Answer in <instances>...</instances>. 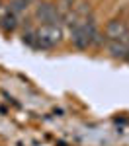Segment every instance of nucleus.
Returning a JSON list of instances; mask_svg holds the SVG:
<instances>
[{"mask_svg": "<svg viewBox=\"0 0 129 146\" xmlns=\"http://www.w3.org/2000/svg\"><path fill=\"white\" fill-rule=\"evenodd\" d=\"M63 41V29L59 25L43 23L35 29V49H53Z\"/></svg>", "mask_w": 129, "mask_h": 146, "instance_id": "1", "label": "nucleus"}, {"mask_svg": "<svg viewBox=\"0 0 129 146\" xmlns=\"http://www.w3.org/2000/svg\"><path fill=\"white\" fill-rule=\"evenodd\" d=\"M35 18L43 23H49V25H59V22H61V16H59L57 8L51 2H41L35 8Z\"/></svg>", "mask_w": 129, "mask_h": 146, "instance_id": "2", "label": "nucleus"}, {"mask_svg": "<svg viewBox=\"0 0 129 146\" xmlns=\"http://www.w3.org/2000/svg\"><path fill=\"white\" fill-rule=\"evenodd\" d=\"M106 39L108 41H119L129 39V25L123 20H112L106 25Z\"/></svg>", "mask_w": 129, "mask_h": 146, "instance_id": "3", "label": "nucleus"}, {"mask_svg": "<svg viewBox=\"0 0 129 146\" xmlns=\"http://www.w3.org/2000/svg\"><path fill=\"white\" fill-rule=\"evenodd\" d=\"M108 51L114 58H125L129 51V39H119V41H110Z\"/></svg>", "mask_w": 129, "mask_h": 146, "instance_id": "4", "label": "nucleus"}, {"mask_svg": "<svg viewBox=\"0 0 129 146\" xmlns=\"http://www.w3.org/2000/svg\"><path fill=\"white\" fill-rule=\"evenodd\" d=\"M74 4H76V0H59V4L55 6V8H57L61 20H65V16L70 14V10L74 8Z\"/></svg>", "mask_w": 129, "mask_h": 146, "instance_id": "5", "label": "nucleus"}, {"mask_svg": "<svg viewBox=\"0 0 129 146\" xmlns=\"http://www.w3.org/2000/svg\"><path fill=\"white\" fill-rule=\"evenodd\" d=\"M16 25H18V20H16V14H12L8 12L4 18H2V27L6 29V31H12V29H16Z\"/></svg>", "mask_w": 129, "mask_h": 146, "instance_id": "6", "label": "nucleus"}, {"mask_svg": "<svg viewBox=\"0 0 129 146\" xmlns=\"http://www.w3.org/2000/svg\"><path fill=\"white\" fill-rule=\"evenodd\" d=\"M27 4H29V0H12L10 4V12L12 14H20L27 8Z\"/></svg>", "mask_w": 129, "mask_h": 146, "instance_id": "7", "label": "nucleus"}, {"mask_svg": "<svg viewBox=\"0 0 129 146\" xmlns=\"http://www.w3.org/2000/svg\"><path fill=\"white\" fill-rule=\"evenodd\" d=\"M23 43H27L29 47H33L35 49V31H23Z\"/></svg>", "mask_w": 129, "mask_h": 146, "instance_id": "8", "label": "nucleus"}, {"mask_svg": "<svg viewBox=\"0 0 129 146\" xmlns=\"http://www.w3.org/2000/svg\"><path fill=\"white\" fill-rule=\"evenodd\" d=\"M125 60H129V51H127V56H125Z\"/></svg>", "mask_w": 129, "mask_h": 146, "instance_id": "9", "label": "nucleus"}]
</instances>
